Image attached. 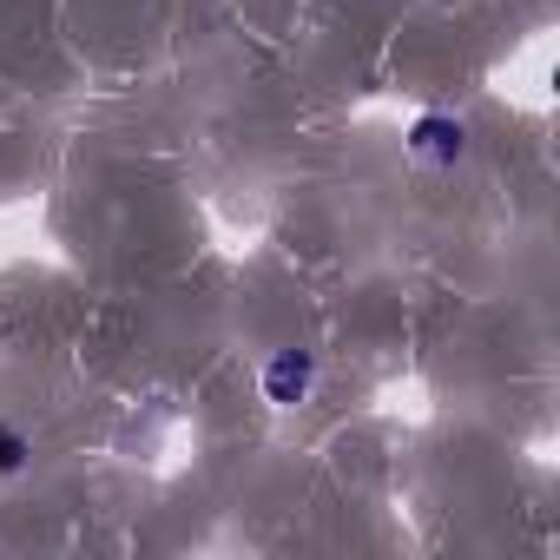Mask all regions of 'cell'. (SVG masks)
<instances>
[{"label": "cell", "mask_w": 560, "mask_h": 560, "mask_svg": "<svg viewBox=\"0 0 560 560\" xmlns=\"http://www.w3.org/2000/svg\"><path fill=\"white\" fill-rule=\"evenodd\" d=\"M311 383H317L311 350H277V357L264 363V396H270L277 409H298V402L311 396Z\"/></svg>", "instance_id": "cell-1"}, {"label": "cell", "mask_w": 560, "mask_h": 560, "mask_svg": "<svg viewBox=\"0 0 560 560\" xmlns=\"http://www.w3.org/2000/svg\"><path fill=\"white\" fill-rule=\"evenodd\" d=\"M462 145H468V132H462V119H448V113H422V119L409 126V152L429 159V165H455Z\"/></svg>", "instance_id": "cell-2"}, {"label": "cell", "mask_w": 560, "mask_h": 560, "mask_svg": "<svg viewBox=\"0 0 560 560\" xmlns=\"http://www.w3.org/2000/svg\"><path fill=\"white\" fill-rule=\"evenodd\" d=\"M21 468H27V435L0 429V475H21Z\"/></svg>", "instance_id": "cell-3"}]
</instances>
